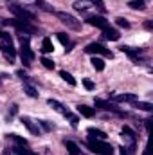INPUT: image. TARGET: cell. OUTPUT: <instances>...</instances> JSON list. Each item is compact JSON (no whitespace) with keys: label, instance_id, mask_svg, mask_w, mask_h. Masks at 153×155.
I'll return each mask as SVG.
<instances>
[{"label":"cell","instance_id":"cell-1","mask_svg":"<svg viewBox=\"0 0 153 155\" xmlns=\"http://www.w3.org/2000/svg\"><path fill=\"white\" fill-rule=\"evenodd\" d=\"M29 38H31V35H25V33H18V40H20V58H22V63L25 65V67H31V63H33V60H34V54H33V51H31V47H29Z\"/></svg>","mask_w":153,"mask_h":155},{"label":"cell","instance_id":"cell-2","mask_svg":"<svg viewBox=\"0 0 153 155\" xmlns=\"http://www.w3.org/2000/svg\"><path fill=\"white\" fill-rule=\"evenodd\" d=\"M0 51H2L4 58L9 60V63L15 61V58H16V49H15V45H13V38H11L5 31H0Z\"/></svg>","mask_w":153,"mask_h":155},{"label":"cell","instance_id":"cell-3","mask_svg":"<svg viewBox=\"0 0 153 155\" xmlns=\"http://www.w3.org/2000/svg\"><path fill=\"white\" fill-rule=\"evenodd\" d=\"M7 9H9L18 20H24V22H33V20H34V15H33L29 9H25L24 5H20L18 2H15V0H9V2H7Z\"/></svg>","mask_w":153,"mask_h":155},{"label":"cell","instance_id":"cell-4","mask_svg":"<svg viewBox=\"0 0 153 155\" xmlns=\"http://www.w3.org/2000/svg\"><path fill=\"white\" fill-rule=\"evenodd\" d=\"M56 16L60 18V22L67 29H70V31H81V20H77L76 16H72V15H69L65 11H56Z\"/></svg>","mask_w":153,"mask_h":155},{"label":"cell","instance_id":"cell-5","mask_svg":"<svg viewBox=\"0 0 153 155\" xmlns=\"http://www.w3.org/2000/svg\"><path fill=\"white\" fill-rule=\"evenodd\" d=\"M86 146L92 150V152H96V153L99 155H114V148L108 144V143H105V141H96V139H88V143H86Z\"/></svg>","mask_w":153,"mask_h":155},{"label":"cell","instance_id":"cell-6","mask_svg":"<svg viewBox=\"0 0 153 155\" xmlns=\"http://www.w3.org/2000/svg\"><path fill=\"white\" fill-rule=\"evenodd\" d=\"M85 52H86V54H101V56L112 58V52H110L106 47H103L101 43H88V45L85 47Z\"/></svg>","mask_w":153,"mask_h":155},{"label":"cell","instance_id":"cell-7","mask_svg":"<svg viewBox=\"0 0 153 155\" xmlns=\"http://www.w3.org/2000/svg\"><path fill=\"white\" fill-rule=\"evenodd\" d=\"M121 137H122V141H124L126 146L137 143V135H135V132H133L132 128H128V126H124V128L121 130Z\"/></svg>","mask_w":153,"mask_h":155},{"label":"cell","instance_id":"cell-8","mask_svg":"<svg viewBox=\"0 0 153 155\" xmlns=\"http://www.w3.org/2000/svg\"><path fill=\"white\" fill-rule=\"evenodd\" d=\"M22 123H24V126L33 134V135H41V130H40V126H38V123H34L31 117H27V116H24L22 119H20Z\"/></svg>","mask_w":153,"mask_h":155},{"label":"cell","instance_id":"cell-9","mask_svg":"<svg viewBox=\"0 0 153 155\" xmlns=\"http://www.w3.org/2000/svg\"><path fill=\"white\" fill-rule=\"evenodd\" d=\"M86 22H88L90 25H94V27L101 29V31H105L106 27H110V25H108V20H106V18H103V16H90V18H86Z\"/></svg>","mask_w":153,"mask_h":155},{"label":"cell","instance_id":"cell-10","mask_svg":"<svg viewBox=\"0 0 153 155\" xmlns=\"http://www.w3.org/2000/svg\"><path fill=\"white\" fill-rule=\"evenodd\" d=\"M112 101L114 103H133L137 101V96L135 94H117V96H112Z\"/></svg>","mask_w":153,"mask_h":155},{"label":"cell","instance_id":"cell-11","mask_svg":"<svg viewBox=\"0 0 153 155\" xmlns=\"http://www.w3.org/2000/svg\"><path fill=\"white\" fill-rule=\"evenodd\" d=\"M47 103H49V105H50V107H52V108H54L56 112H60L61 116H65V117L70 116V110H69V108H65V107H63V105H61L60 101H56V99H49Z\"/></svg>","mask_w":153,"mask_h":155},{"label":"cell","instance_id":"cell-12","mask_svg":"<svg viewBox=\"0 0 153 155\" xmlns=\"http://www.w3.org/2000/svg\"><path fill=\"white\" fill-rule=\"evenodd\" d=\"M88 139H96V141H106V134L103 130H96V128H88L86 130Z\"/></svg>","mask_w":153,"mask_h":155},{"label":"cell","instance_id":"cell-13","mask_svg":"<svg viewBox=\"0 0 153 155\" xmlns=\"http://www.w3.org/2000/svg\"><path fill=\"white\" fill-rule=\"evenodd\" d=\"M103 36L106 40H112V41H117V40L121 38V35H119V31H115L112 27H106L105 31H103Z\"/></svg>","mask_w":153,"mask_h":155},{"label":"cell","instance_id":"cell-14","mask_svg":"<svg viewBox=\"0 0 153 155\" xmlns=\"http://www.w3.org/2000/svg\"><path fill=\"white\" fill-rule=\"evenodd\" d=\"M54 51V45H52V41H50V38H45L41 40V52L43 54H49V52H52Z\"/></svg>","mask_w":153,"mask_h":155},{"label":"cell","instance_id":"cell-15","mask_svg":"<svg viewBox=\"0 0 153 155\" xmlns=\"http://www.w3.org/2000/svg\"><path fill=\"white\" fill-rule=\"evenodd\" d=\"M24 92H25L29 97H38V90H36L29 81H24Z\"/></svg>","mask_w":153,"mask_h":155},{"label":"cell","instance_id":"cell-16","mask_svg":"<svg viewBox=\"0 0 153 155\" xmlns=\"http://www.w3.org/2000/svg\"><path fill=\"white\" fill-rule=\"evenodd\" d=\"M128 5H130L132 9H135V11H144V9H146V2H144V0H130Z\"/></svg>","mask_w":153,"mask_h":155},{"label":"cell","instance_id":"cell-17","mask_svg":"<svg viewBox=\"0 0 153 155\" xmlns=\"http://www.w3.org/2000/svg\"><path fill=\"white\" fill-rule=\"evenodd\" d=\"M133 107L144 112H153V105L151 103H144V101H133Z\"/></svg>","mask_w":153,"mask_h":155},{"label":"cell","instance_id":"cell-18","mask_svg":"<svg viewBox=\"0 0 153 155\" xmlns=\"http://www.w3.org/2000/svg\"><path fill=\"white\" fill-rule=\"evenodd\" d=\"M77 112H79L81 116H85V117H92L94 114H96V110L90 108V107H86V105H79V107H77Z\"/></svg>","mask_w":153,"mask_h":155},{"label":"cell","instance_id":"cell-19","mask_svg":"<svg viewBox=\"0 0 153 155\" xmlns=\"http://www.w3.org/2000/svg\"><path fill=\"white\" fill-rule=\"evenodd\" d=\"M58 40H60V41H61V43H63V45L67 47L65 51H70V49L74 47V43H72V40L69 38L67 35H63V33H60V35H58Z\"/></svg>","mask_w":153,"mask_h":155},{"label":"cell","instance_id":"cell-20","mask_svg":"<svg viewBox=\"0 0 153 155\" xmlns=\"http://www.w3.org/2000/svg\"><path fill=\"white\" fill-rule=\"evenodd\" d=\"M65 146H67V150H69V155H81V152H79V148H77L76 143L65 141Z\"/></svg>","mask_w":153,"mask_h":155},{"label":"cell","instance_id":"cell-21","mask_svg":"<svg viewBox=\"0 0 153 155\" xmlns=\"http://www.w3.org/2000/svg\"><path fill=\"white\" fill-rule=\"evenodd\" d=\"M90 2H85V0H77V2H74V9L76 11H86V9H90Z\"/></svg>","mask_w":153,"mask_h":155},{"label":"cell","instance_id":"cell-22","mask_svg":"<svg viewBox=\"0 0 153 155\" xmlns=\"http://www.w3.org/2000/svg\"><path fill=\"white\" fill-rule=\"evenodd\" d=\"M92 67H94L97 72H101V71H105V61H103L101 58H92Z\"/></svg>","mask_w":153,"mask_h":155},{"label":"cell","instance_id":"cell-23","mask_svg":"<svg viewBox=\"0 0 153 155\" xmlns=\"http://www.w3.org/2000/svg\"><path fill=\"white\" fill-rule=\"evenodd\" d=\"M121 155H135V144H124L121 146Z\"/></svg>","mask_w":153,"mask_h":155},{"label":"cell","instance_id":"cell-24","mask_svg":"<svg viewBox=\"0 0 153 155\" xmlns=\"http://www.w3.org/2000/svg\"><path fill=\"white\" fill-rule=\"evenodd\" d=\"M60 76L63 78V79H65V81H67L69 85H72V87H76V79L72 78V74H69L67 71H61V72H60Z\"/></svg>","mask_w":153,"mask_h":155},{"label":"cell","instance_id":"cell-25","mask_svg":"<svg viewBox=\"0 0 153 155\" xmlns=\"http://www.w3.org/2000/svg\"><path fill=\"white\" fill-rule=\"evenodd\" d=\"M90 4H92V5H96V7H97L99 11H103V13L106 11V5H105V2H103V0H90Z\"/></svg>","mask_w":153,"mask_h":155},{"label":"cell","instance_id":"cell-26","mask_svg":"<svg viewBox=\"0 0 153 155\" xmlns=\"http://www.w3.org/2000/svg\"><path fill=\"white\" fill-rule=\"evenodd\" d=\"M41 63H43V67H45V69H49V71H52V69H54V61H52V60H49V58H41Z\"/></svg>","mask_w":153,"mask_h":155},{"label":"cell","instance_id":"cell-27","mask_svg":"<svg viewBox=\"0 0 153 155\" xmlns=\"http://www.w3.org/2000/svg\"><path fill=\"white\" fill-rule=\"evenodd\" d=\"M115 22H117V25H121V27H124V29H130V22L128 20H124V18H115Z\"/></svg>","mask_w":153,"mask_h":155},{"label":"cell","instance_id":"cell-28","mask_svg":"<svg viewBox=\"0 0 153 155\" xmlns=\"http://www.w3.org/2000/svg\"><path fill=\"white\" fill-rule=\"evenodd\" d=\"M38 123H40V124H41V128H43L45 132H50V130L54 128V124H50L49 121H38Z\"/></svg>","mask_w":153,"mask_h":155},{"label":"cell","instance_id":"cell-29","mask_svg":"<svg viewBox=\"0 0 153 155\" xmlns=\"http://www.w3.org/2000/svg\"><path fill=\"white\" fill-rule=\"evenodd\" d=\"M16 110H18V107H16V105H13V107H11V110H9V114H7V121H11V119H13V116L16 114Z\"/></svg>","mask_w":153,"mask_h":155},{"label":"cell","instance_id":"cell-30","mask_svg":"<svg viewBox=\"0 0 153 155\" xmlns=\"http://www.w3.org/2000/svg\"><path fill=\"white\" fill-rule=\"evenodd\" d=\"M83 85H85L86 90H94V83H92L90 79H83Z\"/></svg>","mask_w":153,"mask_h":155},{"label":"cell","instance_id":"cell-31","mask_svg":"<svg viewBox=\"0 0 153 155\" xmlns=\"http://www.w3.org/2000/svg\"><path fill=\"white\" fill-rule=\"evenodd\" d=\"M69 121H70V124L76 128V126H77V121H79V119H77L76 116H72V114H70V116H69Z\"/></svg>","mask_w":153,"mask_h":155},{"label":"cell","instance_id":"cell-32","mask_svg":"<svg viewBox=\"0 0 153 155\" xmlns=\"http://www.w3.org/2000/svg\"><path fill=\"white\" fill-rule=\"evenodd\" d=\"M16 76H18V78H22L24 81H29V78H27V74H25L24 71H18V72H16Z\"/></svg>","mask_w":153,"mask_h":155},{"label":"cell","instance_id":"cell-33","mask_svg":"<svg viewBox=\"0 0 153 155\" xmlns=\"http://www.w3.org/2000/svg\"><path fill=\"white\" fill-rule=\"evenodd\" d=\"M146 130H148V134L151 132V119H146Z\"/></svg>","mask_w":153,"mask_h":155},{"label":"cell","instance_id":"cell-34","mask_svg":"<svg viewBox=\"0 0 153 155\" xmlns=\"http://www.w3.org/2000/svg\"><path fill=\"white\" fill-rule=\"evenodd\" d=\"M144 27H146V29H148V31H151V29H153L151 22H150V20H148V22H144Z\"/></svg>","mask_w":153,"mask_h":155},{"label":"cell","instance_id":"cell-35","mask_svg":"<svg viewBox=\"0 0 153 155\" xmlns=\"http://www.w3.org/2000/svg\"><path fill=\"white\" fill-rule=\"evenodd\" d=\"M2 155H13V152H11V150H9V148H5V150H4V152H2Z\"/></svg>","mask_w":153,"mask_h":155},{"label":"cell","instance_id":"cell-36","mask_svg":"<svg viewBox=\"0 0 153 155\" xmlns=\"http://www.w3.org/2000/svg\"><path fill=\"white\" fill-rule=\"evenodd\" d=\"M144 155H151V150H150V148H148V146H146V148H144Z\"/></svg>","mask_w":153,"mask_h":155},{"label":"cell","instance_id":"cell-37","mask_svg":"<svg viewBox=\"0 0 153 155\" xmlns=\"http://www.w3.org/2000/svg\"><path fill=\"white\" fill-rule=\"evenodd\" d=\"M45 155H50V153H49V150H47V148H45Z\"/></svg>","mask_w":153,"mask_h":155}]
</instances>
